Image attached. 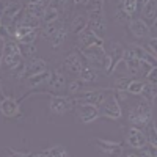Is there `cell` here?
<instances>
[{
	"mask_svg": "<svg viewBox=\"0 0 157 157\" xmlns=\"http://www.w3.org/2000/svg\"><path fill=\"white\" fill-rule=\"evenodd\" d=\"M127 121L130 126H135L140 129H145L152 121V104L141 99V102H137L127 112Z\"/></svg>",
	"mask_w": 157,
	"mask_h": 157,
	"instance_id": "6da1fadb",
	"label": "cell"
},
{
	"mask_svg": "<svg viewBox=\"0 0 157 157\" xmlns=\"http://www.w3.org/2000/svg\"><path fill=\"white\" fill-rule=\"evenodd\" d=\"M101 110V116L107 118L112 121H120L123 118V109H121V101L118 99V96L115 94V91L107 96V99L102 102V105L99 107Z\"/></svg>",
	"mask_w": 157,
	"mask_h": 157,
	"instance_id": "7a4b0ae2",
	"label": "cell"
},
{
	"mask_svg": "<svg viewBox=\"0 0 157 157\" xmlns=\"http://www.w3.org/2000/svg\"><path fill=\"white\" fill-rule=\"evenodd\" d=\"M112 88H91L86 93H82L74 98L75 105H80V104H91V105L101 107L102 102L107 99V96L112 93Z\"/></svg>",
	"mask_w": 157,
	"mask_h": 157,
	"instance_id": "3957f363",
	"label": "cell"
},
{
	"mask_svg": "<svg viewBox=\"0 0 157 157\" xmlns=\"http://www.w3.org/2000/svg\"><path fill=\"white\" fill-rule=\"evenodd\" d=\"M49 110L50 113L54 115H64L71 112L74 107H75V102H74V98L71 96H61V94H50L49 93Z\"/></svg>",
	"mask_w": 157,
	"mask_h": 157,
	"instance_id": "277c9868",
	"label": "cell"
},
{
	"mask_svg": "<svg viewBox=\"0 0 157 157\" xmlns=\"http://www.w3.org/2000/svg\"><path fill=\"white\" fill-rule=\"evenodd\" d=\"M126 143L134 149H143L148 145V138H146L145 130L140 127H135V126H130L126 132Z\"/></svg>",
	"mask_w": 157,
	"mask_h": 157,
	"instance_id": "5b68a950",
	"label": "cell"
},
{
	"mask_svg": "<svg viewBox=\"0 0 157 157\" xmlns=\"http://www.w3.org/2000/svg\"><path fill=\"white\" fill-rule=\"evenodd\" d=\"M85 66H86V60L82 57L80 52H77V50L69 52L66 55V58H64V61H63V68L74 75H78V72H80Z\"/></svg>",
	"mask_w": 157,
	"mask_h": 157,
	"instance_id": "8992f818",
	"label": "cell"
},
{
	"mask_svg": "<svg viewBox=\"0 0 157 157\" xmlns=\"http://www.w3.org/2000/svg\"><path fill=\"white\" fill-rule=\"evenodd\" d=\"M93 141L99 148V151L107 157H121L123 152H124L121 143H116V141H112V140H102V138H94Z\"/></svg>",
	"mask_w": 157,
	"mask_h": 157,
	"instance_id": "52a82bcc",
	"label": "cell"
},
{
	"mask_svg": "<svg viewBox=\"0 0 157 157\" xmlns=\"http://www.w3.org/2000/svg\"><path fill=\"white\" fill-rule=\"evenodd\" d=\"M129 30L130 33H132V36L135 39H148L151 38V27L149 24H146L145 21H143L141 17H132L129 21Z\"/></svg>",
	"mask_w": 157,
	"mask_h": 157,
	"instance_id": "ba28073f",
	"label": "cell"
},
{
	"mask_svg": "<svg viewBox=\"0 0 157 157\" xmlns=\"http://www.w3.org/2000/svg\"><path fill=\"white\" fill-rule=\"evenodd\" d=\"M77 107V116L83 124H91L96 120L101 118V110L96 105H91V104H80Z\"/></svg>",
	"mask_w": 157,
	"mask_h": 157,
	"instance_id": "9c48e42d",
	"label": "cell"
},
{
	"mask_svg": "<svg viewBox=\"0 0 157 157\" xmlns=\"http://www.w3.org/2000/svg\"><path fill=\"white\" fill-rule=\"evenodd\" d=\"M0 113H2L5 118L8 120H13V118H17L21 115V104L19 101H16L11 96H5L0 99Z\"/></svg>",
	"mask_w": 157,
	"mask_h": 157,
	"instance_id": "30bf717a",
	"label": "cell"
},
{
	"mask_svg": "<svg viewBox=\"0 0 157 157\" xmlns=\"http://www.w3.org/2000/svg\"><path fill=\"white\" fill-rule=\"evenodd\" d=\"M88 21H90V17H88V14H86V11L85 10H77V11H74V14H72V17H71V22H69V32L72 33V35H80L86 27H88Z\"/></svg>",
	"mask_w": 157,
	"mask_h": 157,
	"instance_id": "8fae6325",
	"label": "cell"
},
{
	"mask_svg": "<svg viewBox=\"0 0 157 157\" xmlns=\"http://www.w3.org/2000/svg\"><path fill=\"white\" fill-rule=\"evenodd\" d=\"M124 54H126V47L118 43V41H112L109 49H107V55L110 58V63H112V72L118 68V64L123 63V58H124Z\"/></svg>",
	"mask_w": 157,
	"mask_h": 157,
	"instance_id": "7c38bea8",
	"label": "cell"
},
{
	"mask_svg": "<svg viewBox=\"0 0 157 157\" xmlns=\"http://www.w3.org/2000/svg\"><path fill=\"white\" fill-rule=\"evenodd\" d=\"M93 44H99V46H104V39L102 38H99L96 33H93L88 27L77 36V43H75V46H77V49L80 50V49H83V47H88V46H93Z\"/></svg>",
	"mask_w": 157,
	"mask_h": 157,
	"instance_id": "4fadbf2b",
	"label": "cell"
},
{
	"mask_svg": "<svg viewBox=\"0 0 157 157\" xmlns=\"http://www.w3.org/2000/svg\"><path fill=\"white\" fill-rule=\"evenodd\" d=\"M68 86V82H66V75H64V72L58 68L55 69L54 72H52L50 75V80L47 83V88L49 91H54V93H61V91H64ZM47 91V93H49Z\"/></svg>",
	"mask_w": 157,
	"mask_h": 157,
	"instance_id": "5bb4252c",
	"label": "cell"
},
{
	"mask_svg": "<svg viewBox=\"0 0 157 157\" xmlns=\"http://www.w3.org/2000/svg\"><path fill=\"white\" fill-rule=\"evenodd\" d=\"M88 29L93 32V33H96L99 38L104 39V36L107 35V29H109L105 14H99V16L90 17V21H88Z\"/></svg>",
	"mask_w": 157,
	"mask_h": 157,
	"instance_id": "9a60e30c",
	"label": "cell"
},
{
	"mask_svg": "<svg viewBox=\"0 0 157 157\" xmlns=\"http://www.w3.org/2000/svg\"><path fill=\"white\" fill-rule=\"evenodd\" d=\"M47 61L43 60V58H38V57H33L27 64H25V71H24V78H29L35 74H39V72H44L47 71Z\"/></svg>",
	"mask_w": 157,
	"mask_h": 157,
	"instance_id": "2e32d148",
	"label": "cell"
},
{
	"mask_svg": "<svg viewBox=\"0 0 157 157\" xmlns=\"http://www.w3.org/2000/svg\"><path fill=\"white\" fill-rule=\"evenodd\" d=\"M123 63L126 64V69H127L129 75H138V74H141V61L132 54V50H130L129 47L126 49Z\"/></svg>",
	"mask_w": 157,
	"mask_h": 157,
	"instance_id": "e0dca14e",
	"label": "cell"
},
{
	"mask_svg": "<svg viewBox=\"0 0 157 157\" xmlns=\"http://www.w3.org/2000/svg\"><path fill=\"white\" fill-rule=\"evenodd\" d=\"M129 49L132 50V54H134L140 61L148 63V64H151V66H157L155 57H154L152 54H149V50H148L146 47H143V46H140V44H130Z\"/></svg>",
	"mask_w": 157,
	"mask_h": 157,
	"instance_id": "ac0fdd59",
	"label": "cell"
},
{
	"mask_svg": "<svg viewBox=\"0 0 157 157\" xmlns=\"http://www.w3.org/2000/svg\"><path fill=\"white\" fill-rule=\"evenodd\" d=\"M77 78L85 85H96L99 82V71L93 66H90V64H86V66L78 72Z\"/></svg>",
	"mask_w": 157,
	"mask_h": 157,
	"instance_id": "d6986e66",
	"label": "cell"
},
{
	"mask_svg": "<svg viewBox=\"0 0 157 157\" xmlns=\"http://www.w3.org/2000/svg\"><path fill=\"white\" fill-rule=\"evenodd\" d=\"M50 75H52V71H44V72H39V74H35L29 78H25V82H27V88L29 90H35L41 85H47L49 80H50Z\"/></svg>",
	"mask_w": 157,
	"mask_h": 157,
	"instance_id": "ffe728a7",
	"label": "cell"
},
{
	"mask_svg": "<svg viewBox=\"0 0 157 157\" xmlns=\"http://www.w3.org/2000/svg\"><path fill=\"white\" fill-rule=\"evenodd\" d=\"M141 19L146 24H152L157 17V0H148V2L141 6Z\"/></svg>",
	"mask_w": 157,
	"mask_h": 157,
	"instance_id": "44dd1931",
	"label": "cell"
},
{
	"mask_svg": "<svg viewBox=\"0 0 157 157\" xmlns=\"http://www.w3.org/2000/svg\"><path fill=\"white\" fill-rule=\"evenodd\" d=\"M61 19V11L58 8L57 3H49L44 10V14H43V24H49V22H55Z\"/></svg>",
	"mask_w": 157,
	"mask_h": 157,
	"instance_id": "7402d4cb",
	"label": "cell"
},
{
	"mask_svg": "<svg viewBox=\"0 0 157 157\" xmlns=\"http://www.w3.org/2000/svg\"><path fill=\"white\" fill-rule=\"evenodd\" d=\"M64 22L61 19L55 21V22H49V24H43V30H41V35L44 39H47V41H50L52 38H54V35L63 27Z\"/></svg>",
	"mask_w": 157,
	"mask_h": 157,
	"instance_id": "603a6c76",
	"label": "cell"
},
{
	"mask_svg": "<svg viewBox=\"0 0 157 157\" xmlns=\"http://www.w3.org/2000/svg\"><path fill=\"white\" fill-rule=\"evenodd\" d=\"M104 2H105V0H88V2L83 5L88 17L104 14Z\"/></svg>",
	"mask_w": 157,
	"mask_h": 157,
	"instance_id": "cb8c5ba5",
	"label": "cell"
},
{
	"mask_svg": "<svg viewBox=\"0 0 157 157\" xmlns=\"http://www.w3.org/2000/svg\"><path fill=\"white\" fill-rule=\"evenodd\" d=\"M46 6H47V5H44V3H41V2H27V5H25L24 10H25V13H29V14L43 19V14H44Z\"/></svg>",
	"mask_w": 157,
	"mask_h": 157,
	"instance_id": "d4e9b609",
	"label": "cell"
},
{
	"mask_svg": "<svg viewBox=\"0 0 157 157\" xmlns=\"http://www.w3.org/2000/svg\"><path fill=\"white\" fill-rule=\"evenodd\" d=\"M66 91H68L69 96H78V94H82V93H86V91H90V90L86 88L85 83H82L80 80H78V78H75V80L68 82Z\"/></svg>",
	"mask_w": 157,
	"mask_h": 157,
	"instance_id": "484cf974",
	"label": "cell"
},
{
	"mask_svg": "<svg viewBox=\"0 0 157 157\" xmlns=\"http://www.w3.org/2000/svg\"><path fill=\"white\" fill-rule=\"evenodd\" d=\"M46 157H69L68 149L61 146V145H55V146H49L44 151H41Z\"/></svg>",
	"mask_w": 157,
	"mask_h": 157,
	"instance_id": "4316f807",
	"label": "cell"
},
{
	"mask_svg": "<svg viewBox=\"0 0 157 157\" xmlns=\"http://www.w3.org/2000/svg\"><path fill=\"white\" fill-rule=\"evenodd\" d=\"M121 8L126 13V16L132 19L138 11V0H121Z\"/></svg>",
	"mask_w": 157,
	"mask_h": 157,
	"instance_id": "83f0119b",
	"label": "cell"
},
{
	"mask_svg": "<svg viewBox=\"0 0 157 157\" xmlns=\"http://www.w3.org/2000/svg\"><path fill=\"white\" fill-rule=\"evenodd\" d=\"M66 36H68V29H66V25H63V27L54 35V38L50 39V46L54 47V49L61 47L63 43L66 41Z\"/></svg>",
	"mask_w": 157,
	"mask_h": 157,
	"instance_id": "f1b7e54d",
	"label": "cell"
},
{
	"mask_svg": "<svg viewBox=\"0 0 157 157\" xmlns=\"http://www.w3.org/2000/svg\"><path fill=\"white\" fill-rule=\"evenodd\" d=\"M146 86L145 80H137V78H132L127 86V94H132V96H141L143 90Z\"/></svg>",
	"mask_w": 157,
	"mask_h": 157,
	"instance_id": "f546056e",
	"label": "cell"
},
{
	"mask_svg": "<svg viewBox=\"0 0 157 157\" xmlns=\"http://www.w3.org/2000/svg\"><path fill=\"white\" fill-rule=\"evenodd\" d=\"M145 129H146L145 134H146V138H148V145L157 148V126H155V123L151 121Z\"/></svg>",
	"mask_w": 157,
	"mask_h": 157,
	"instance_id": "4dcf8cb0",
	"label": "cell"
},
{
	"mask_svg": "<svg viewBox=\"0 0 157 157\" xmlns=\"http://www.w3.org/2000/svg\"><path fill=\"white\" fill-rule=\"evenodd\" d=\"M19 47H21V55H22L24 60H29V58L32 60L36 54V46L35 44H19Z\"/></svg>",
	"mask_w": 157,
	"mask_h": 157,
	"instance_id": "1f68e13d",
	"label": "cell"
},
{
	"mask_svg": "<svg viewBox=\"0 0 157 157\" xmlns=\"http://www.w3.org/2000/svg\"><path fill=\"white\" fill-rule=\"evenodd\" d=\"M130 80L132 78L130 77H120V78H116V82H115V91H121V93H127V86L130 83Z\"/></svg>",
	"mask_w": 157,
	"mask_h": 157,
	"instance_id": "d6a6232c",
	"label": "cell"
},
{
	"mask_svg": "<svg viewBox=\"0 0 157 157\" xmlns=\"http://www.w3.org/2000/svg\"><path fill=\"white\" fill-rule=\"evenodd\" d=\"M113 21L116 22V24H129V17L126 16V13L123 11V8L120 6L116 11H115V14H113Z\"/></svg>",
	"mask_w": 157,
	"mask_h": 157,
	"instance_id": "836d02e7",
	"label": "cell"
},
{
	"mask_svg": "<svg viewBox=\"0 0 157 157\" xmlns=\"http://www.w3.org/2000/svg\"><path fill=\"white\" fill-rule=\"evenodd\" d=\"M38 35H39V30H33V32H30L29 35H25L24 38H21L17 43H19V44H35Z\"/></svg>",
	"mask_w": 157,
	"mask_h": 157,
	"instance_id": "e575fe53",
	"label": "cell"
},
{
	"mask_svg": "<svg viewBox=\"0 0 157 157\" xmlns=\"http://www.w3.org/2000/svg\"><path fill=\"white\" fill-rule=\"evenodd\" d=\"M145 78H146V83L148 85H151V86H155L157 88V66H154V68H151L149 69V72L145 75Z\"/></svg>",
	"mask_w": 157,
	"mask_h": 157,
	"instance_id": "d590c367",
	"label": "cell"
},
{
	"mask_svg": "<svg viewBox=\"0 0 157 157\" xmlns=\"http://www.w3.org/2000/svg\"><path fill=\"white\" fill-rule=\"evenodd\" d=\"M145 47L149 50V54H152V55L155 57V60H157V36L148 38V43H146Z\"/></svg>",
	"mask_w": 157,
	"mask_h": 157,
	"instance_id": "8d00e7d4",
	"label": "cell"
},
{
	"mask_svg": "<svg viewBox=\"0 0 157 157\" xmlns=\"http://www.w3.org/2000/svg\"><path fill=\"white\" fill-rule=\"evenodd\" d=\"M5 157H32V152H22V151H16L13 148H6L5 149Z\"/></svg>",
	"mask_w": 157,
	"mask_h": 157,
	"instance_id": "74e56055",
	"label": "cell"
},
{
	"mask_svg": "<svg viewBox=\"0 0 157 157\" xmlns=\"http://www.w3.org/2000/svg\"><path fill=\"white\" fill-rule=\"evenodd\" d=\"M3 44H5V41L0 38V66H2V58H3Z\"/></svg>",
	"mask_w": 157,
	"mask_h": 157,
	"instance_id": "f35d334b",
	"label": "cell"
},
{
	"mask_svg": "<svg viewBox=\"0 0 157 157\" xmlns=\"http://www.w3.org/2000/svg\"><path fill=\"white\" fill-rule=\"evenodd\" d=\"M126 157H140V154H137V152H129V154H126Z\"/></svg>",
	"mask_w": 157,
	"mask_h": 157,
	"instance_id": "ab89813d",
	"label": "cell"
},
{
	"mask_svg": "<svg viewBox=\"0 0 157 157\" xmlns=\"http://www.w3.org/2000/svg\"><path fill=\"white\" fill-rule=\"evenodd\" d=\"M151 27H152L154 30H157V17H155V19H154V22L151 24Z\"/></svg>",
	"mask_w": 157,
	"mask_h": 157,
	"instance_id": "60d3db41",
	"label": "cell"
},
{
	"mask_svg": "<svg viewBox=\"0 0 157 157\" xmlns=\"http://www.w3.org/2000/svg\"><path fill=\"white\" fill-rule=\"evenodd\" d=\"M32 157H46L43 152H39V154H32Z\"/></svg>",
	"mask_w": 157,
	"mask_h": 157,
	"instance_id": "b9f144b4",
	"label": "cell"
},
{
	"mask_svg": "<svg viewBox=\"0 0 157 157\" xmlns=\"http://www.w3.org/2000/svg\"><path fill=\"white\" fill-rule=\"evenodd\" d=\"M0 27H2V17H0Z\"/></svg>",
	"mask_w": 157,
	"mask_h": 157,
	"instance_id": "7bdbcfd3",
	"label": "cell"
},
{
	"mask_svg": "<svg viewBox=\"0 0 157 157\" xmlns=\"http://www.w3.org/2000/svg\"><path fill=\"white\" fill-rule=\"evenodd\" d=\"M155 93H157V88H155Z\"/></svg>",
	"mask_w": 157,
	"mask_h": 157,
	"instance_id": "ee69618b",
	"label": "cell"
}]
</instances>
